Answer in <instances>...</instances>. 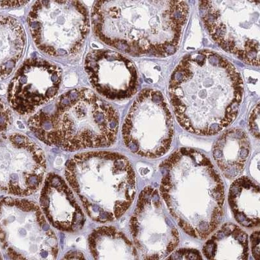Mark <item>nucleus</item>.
Wrapping results in <instances>:
<instances>
[{
	"mask_svg": "<svg viewBox=\"0 0 260 260\" xmlns=\"http://www.w3.org/2000/svg\"><path fill=\"white\" fill-rule=\"evenodd\" d=\"M169 90L180 126L190 133L211 136L238 117L243 82L231 62L211 51L202 50L180 62Z\"/></svg>",
	"mask_w": 260,
	"mask_h": 260,
	"instance_id": "obj_1",
	"label": "nucleus"
},
{
	"mask_svg": "<svg viewBox=\"0 0 260 260\" xmlns=\"http://www.w3.org/2000/svg\"><path fill=\"white\" fill-rule=\"evenodd\" d=\"M186 3L161 8V0H95V36L127 54L167 57L178 48L186 24Z\"/></svg>",
	"mask_w": 260,
	"mask_h": 260,
	"instance_id": "obj_2",
	"label": "nucleus"
},
{
	"mask_svg": "<svg viewBox=\"0 0 260 260\" xmlns=\"http://www.w3.org/2000/svg\"><path fill=\"white\" fill-rule=\"evenodd\" d=\"M160 194L172 217L188 235L206 239L223 217L224 183L200 151L182 148L159 166Z\"/></svg>",
	"mask_w": 260,
	"mask_h": 260,
	"instance_id": "obj_3",
	"label": "nucleus"
},
{
	"mask_svg": "<svg viewBox=\"0 0 260 260\" xmlns=\"http://www.w3.org/2000/svg\"><path fill=\"white\" fill-rule=\"evenodd\" d=\"M27 124L37 138L70 152L109 147L119 129L117 110L86 88L69 90L52 106L41 109Z\"/></svg>",
	"mask_w": 260,
	"mask_h": 260,
	"instance_id": "obj_4",
	"label": "nucleus"
},
{
	"mask_svg": "<svg viewBox=\"0 0 260 260\" xmlns=\"http://www.w3.org/2000/svg\"><path fill=\"white\" fill-rule=\"evenodd\" d=\"M65 176L86 212L106 223L121 217L136 194V174L124 155L116 152L81 153L67 161Z\"/></svg>",
	"mask_w": 260,
	"mask_h": 260,
	"instance_id": "obj_5",
	"label": "nucleus"
},
{
	"mask_svg": "<svg viewBox=\"0 0 260 260\" xmlns=\"http://www.w3.org/2000/svg\"><path fill=\"white\" fill-rule=\"evenodd\" d=\"M213 40L248 64L260 67V0H199Z\"/></svg>",
	"mask_w": 260,
	"mask_h": 260,
	"instance_id": "obj_6",
	"label": "nucleus"
},
{
	"mask_svg": "<svg viewBox=\"0 0 260 260\" xmlns=\"http://www.w3.org/2000/svg\"><path fill=\"white\" fill-rule=\"evenodd\" d=\"M27 20L37 47L55 58L80 52L90 29L89 13L80 0H37Z\"/></svg>",
	"mask_w": 260,
	"mask_h": 260,
	"instance_id": "obj_7",
	"label": "nucleus"
},
{
	"mask_svg": "<svg viewBox=\"0 0 260 260\" xmlns=\"http://www.w3.org/2000/svg\"><path fill=\"white\" fill-rule=\"evenodd\" d=\"M2 248L11 259H56L59 245L46 217L34 202L1 200Z\"/></svg>",
	"mask_w": 260,
	"mask_h": 260,
	"instance_id": "obj_8",
	"label": "nucleus"
},
{
	"mask_svg": "<svg viewBox=\"0 0 260 260\" xmlns=\"http://www.w3.org/2000/svg\"><path fill=\"white\" fill-rule=\"evenodd\" d=\"M123 140L134 154L158 158L170 150L173 117L161 92L145 89L130 107L122 127Z\"/></svg>",
	"mask_w": 260,
	"mask_h": 260,
	"instance_id": "obj_9",
	"label": "nucleus"
},
{
	"mask_svg": "<svg viewBox=\"0 0 260 260\" xmlns=\"http://www.w3.org/2000/svg\"><path fill=\"white\" fill-rule=\"evenodd\" d=\"M161 198L154 187H145L130 219L135 246L144 259H166L180 242L178 230Z\"/></svg>",
	"mask_w": 260,
	"mask_h": 260,
	"instance_id": "obj_10",
	"label": "nucleus"
},
{
	"mask_svg": "<svg viewBox=\"0 0 260 260\" xmlns=\"http://www.w3.org/2000/svg\"><path fill=\"white\" fill-rule=\"evenodd\" d=\"M0 156L2 191L27 197L38 191L47 168L45 154L38 145L24 135H9L2 139Z\"/></svg>",
	"mask_w": 260,
	"mask_h": 260,
	"instance_id": "obj_11",
	"label": "nucleus"
},
{
	"mask_svg": "<svg viewBox=\"0 0 260 260\" xmlns=\"http://www.w3.org/2000/svg\"><path fill=\"white\" fill-rule=\"evenodd\" d=\"M61 80V69L56 64L41 58H30L9 83V105L21 115L34 113L57 96Z\"/></svg>",
	"mask_w": 260,
	"mask_h": 260,
	"instance_id": "obj_12",
	"label": "nucleus"
},
{
	"mask_svg": "<svg viewBox=\"0 0 260 260\" xmlns=\"http://www.w3.org/2000/svg\"><path fill=\"white\" fill-rule=\"evenodd\" d=\"M84 68L92 87L106 99L124 101L138 90L136 65L121 53L107 49L90 51Z\"/></svg>",
	"mask_w": 260,
	"mask_h": 260,
	"instance_id": "obj_13",
	"label": "nucleus"
},
{
	"mask_svg": "<svg viewBox=\"0 0 260 260\" xmlns=\"http://www.w3.org/2000/svg\"><path fill=\"white\" fill-rule=\"evenodd\" d=\"M40 205L49 222L59 231L76 232L84 225V215L73 191L56 174L50 173L45 179Z\"/></svg>",
	"mask_w": 260,
	"mask_h": 260,
	"instance_id": "obj_14",
	"label": "nucleus"
},
{
	"mask_svg": "<svg viewBox=\"0 0 260 260\" xmlns=\"http://www.w3.org/2000/svg\"><path fill=\"white\" fill-rule=\"evenodd\" d=\"M250 153L249 138L243 130L232 128L224 132L213 146V155L222 173L229 179L239 177Z\"/></svg>",
	"mask_w": 260,
	"mask_h": 260,
	"instance_id": "obj_15",
	"label": "nucleus"
},
{
	"mask_svg": "<svg viewBox=\"0 0 260 260\" xmlns=\"http://www.w3.org/2000/svg\"><path fill=\"white\" fill-rule=\"evenodd\" d=\"M229 203L241 226H260V187L256 183L247 176L236 179L230 187Z\"/></svg>",
	"mask_w": 260,
	"mask_h": 260,
	"instance_id": "obj_16",
	"label": "nucleus"
},
{
	"mask_svg": "<svg viewBox=\"0 0 260 260\" xmlns=\"http://www.w3.org/2000/svg\"><path fill=\"white\" fill-rule=\"evenodd\" d=\"M203 252L208 259H247V234L236 224H224L204 244Z\"/></svg>",
	"mask_w": 260,
	"mask_h": 260,
	"instance_id": "obj_17",
	"label": "nucleus"
},
{
	"mask_svg": "<svg viewBox=\"0 0 260 260\" xmlns=\"http://www.w3.org/2000/svg\"><path fill=\"white\" fill-rule=\"evenodd\" d=\"M90 251L96 259H136L138 252L127 237L115 228L102 226L89 238Z\"/></svg>",
	"mask_w": 260,
	"mask_h": 260,
	"instance_id": "obj_18",
	"label": "nucleus"
},
{
	"mask_svg": "<svg viewBox=\"0 0 260 260\" xmlns=\"http://www.w3.org/2000/svg\"><path fill=\"white\" fill-rule=\"evenodd\" d=\"M26 36L24 27L15 18L1 16L0 71L1 80L8 78L24 55Z\"/></svg>",
	"mask_w": 260,
	"mask_h": 260,
	"instance_id": "obj_19",
	"label": "nucleus"
},
{
	"mask_svg": "<svg viewBox=\"0 0 260 260\" xmlns=\"http://www.w3.org/2000/svg\"><path fill=\"white\" fill-rule=\"evenodd\" d=\"M169 259H203L201 252L192 248H180L176 250L170 256L167 257Z\"/></svg>",
	"mask_w": 260,
	"mask_h": 260,
	"instance_id": "obj_20",
	"label": "nucleus"
},
{
	"mask_svg": "<svg viewBox=\"0 0 260 260\" xmlns=\"http://www.w3.org/2000/svg\"><path fill=\"white\" fill-rule=\"evenodd\" d=\"M248 127L252 136L260 140V103L250 113Z\"/></svg>",
	"mask_w": 260,
	"mask_h": 260,
	"instance_id": "obj_21",
	"label": "nucleus"
},
{
	"mask_svg": "<svg viewBox=\"0 0 260 260\" xmlns=\"http://www.w3.org/2000/svg\"><path fill=\"white\" fill-rule=\"evenodd\" d=\"M250 243L253 257L260 260V230L253 232L250 236Z\"/></svg>",
	"mask_w": 260,
	"mask_h": 260,
	"instance_id": "obj_22",
	"label": "nucleus"
},
{
	"mask_svg": "<svg viewBox=\"0 0 260 260\" xmlns=\"http://www.w3.org/2000/svg\"><path fill=\"white\" fill-rule=\"evenodd\" d=\"M11 121V112L9 108L6 105H4V102H2V115H1V129L2 134L6 131L10 124Z\"/></svg>",
	"mask_w": 260,
	"mask_h": 260,
	"instance_id": "obj_23",
	"label": "nucleus"
},
{
	"mask_svg": "<svg viewBox=\"0 0 260 260\" xmlns=\"http://www.w3.org/2000/svg\"><path fill=\"white\" fill-rule=\"evenodd\" d=\"M30 0H1L2 8H18L28 3Z\"/></svg>",
	"mask_w": 260,
	"mask_h": 260,
	"instance_id": "obj_24",
	"label": "nucleus"
}]
</instances>
